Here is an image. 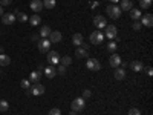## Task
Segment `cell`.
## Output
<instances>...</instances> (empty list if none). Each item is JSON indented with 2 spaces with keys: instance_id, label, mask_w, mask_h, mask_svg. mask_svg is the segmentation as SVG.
Returning <instances> with one entry per match:
<instances>
[{
  "instance_id": "30",
  "label": "cell",
  "mask_w": 153,
  "mask_h": 115,
  "mask_svg": "<svg viewBox=\"0 0 153 115\" xmlns=\"http://www.w3.org/2000/svg\"><path fill=\"white\" fill-rule=\"evenodd\" d=\"M117 48H118V45H117V42H110V43H107V51L109 52H115L117 51Z\"/></svg>"
},
{
  "instance_id": "20",
  "label": "cell",
  "mask_w": 153,
  "mask_h": 115,
  "mask_svg": "<svg viewBox=\"0 0 153 115\" xmlns=\"http://www.w3.org/2000/svg\"><path fill=\"white\" fill-rule=\"evenodd\" d=\"M133 8L132 0H121V11H130Z\"/></svg>"
},
{
  "instance_id": "37",
  "label": "cell",
  "mask_w": 153,
  "mask_h": 115,
  "mask_svg": "<svg viewBox=\"0 0 153 115\" xmlns=\"http://www.w3.org/2000/svg\"><path fill=\"white\" fill-rule=\"evenodd\" d=\"M9 3H12V0H0V6H8Z\"/></svg>"
},
{
  "instance_id": "36",
  "label": "cell",
  "mask_w": 153,
  "mask_h": 115,
  "mask_svg": "<svg viewBox=\"0 0 153 115\" xmlns=\"http://www.w3.org/2000/svg\"><path fill=\"white\" fill-rule=\"evenodd\" d=\"M49 115H61V112H60V109L54 108V109H51V111H49Z\"/></svg>"
},
{
  "instance_id": "9",
  "label": "cell",
  "mask_w": 153,
  "mask_h": 115,
  "mask_svg": "<svg viewBox=\"0 0 153 115\" xmlns=\"http://www.w3.org/2000/svg\"><path fill=\"white\" fill-rule=\"evenodd\" d=\"M109 63H110V66L112 68H115V69H117V68H120V65H121V63H123V58L118 55V54H112L110 55V58H109Z\"/></svg>"
},
{
  "instance_id": "11",
  "label": "cell",
  "mask_w": 153,
  "mask_h": 115,
  "mask_svg": "<svg viewBox=\"0 0 153 115\" xmlns=\"http://www.w3.org/2000/svg\"><path fill=\"white\" fill-rule=\"evenodd\" d=\"M61 38H63V35H61L60 31H54V32L49 34V42L51 43H60Z\"/></svg>"
},
{
  "instance_id": "27",
  "label": "cell",
  "mask_w": 153,
  "mask_h": 115,
  "mask_svg": "<svg viewBox=\"0 0 153 115\" xmlns=\"http://www.w3.org/2000/svg\"><path fill=\"white\" fill-rule=\"evenodd\" d=\"M28 20H29V23L32 25V26H38V25H40V22H42V19H40V16H38V14L32 16V17L28 19Z\"/></svg>"
},
{
  "instance_id": "40",
  "label": "cell",
  "mask_w": 153,
  "mask_h": 115,
  "mask_svg": "<svg viewBox=\"0 0 153 115\" xmlns=\"http://www.w3.org/2000/svg\"><path fill=\"white\" fill-rule=\"evenodd\" d=\"M38 37H40V35L35 34V35H32V37H31V40H32V42H38Z\"/></svg>"
},
{
  "instance_id": "29",
  "label": "cell",
  "mask_w": 153,
  "mask_h": 115,
  "mask_svg": "<svg viewBox=\"0 0 153 115\" xmlns=\"http://www.w3.org/2000/svg\"><path fill=\"white\" fill-rule=\"evenodd\" d=\"M139 6H141L143 9H147L152 6V0H139Z\"/></svg>"
},
{
  "instance_id": "44",
  "label": "cell",
  "mask_w": 153,
  "mask_h": 115,
  "mask_svg": "<svg viewBox=\"0 0 153 115\" xmlns=\"http://www.w3.org/2000/svg\"><path fill=\"white\" fill-rule=\"evenodd\" d=\"M110 2H112V3H117V2H118V0H110Z\"/></svg>"
},
{
  "instance_id": "5",
  "label": "cell",
  "mask_w": 153,
  "mask_h": 115,
  "mask_svg": "<svg viewBox=\"0 0 153 115\" xmlns=\"http://www.w3.org/2000/svg\"><path fill=\"white\" fill-rule=\"evenodd\" d=\"M84 98H75L74 101H72V111L74 112H81L83 109H84Z\"/></svg>"
},
{
  "instance_id": "43",
  "label": "cell",
  "mask_w": 153,
  "mask_h": 115,
  "mask_svg": "<svg viewBox=\"0 0 153 115\" xmlns=\"http://www.w3.org/2000/svg\"><path fill=\"white\" fill-rule=\"evenodd\" d=\"M69 115H76V112H74V111H72V112H71Z\"/></svg>"
},
{
  "instance_id": "19",
  "label": "cell",
  "mask_w": 153,
  "mask_h": 115,
  "mask_svg": "<svg viewBox=\"0 0 153 115\" xmlns=\"http://www.w3.org/2000/svg\"><path fill=\"white\" fill-rule=\"evenodd\" d=\"M129 12H130V19H132V20L138 22L139 19H141V11H139V9H136V8H132Z\"/></svg>"
},
{
  "instance_id": "24",
  "label": "cell",
  "mask_w": 153,
  "mask_h": 115,
  "mask_svg": "<svg viewBox=\"0 0 153 115\" xmlns=\"http://www.w3.org/2000/svg\"><path fill=\"white\" fill-rule=\"evenodd\" d=\"M12 14H14V16H16V17L19 19V22H22V23L28 20V16H26V14H23V12H20L19 9H16L14 12H12Z\"/></svg>"
},
{
  "instance_id": "42",
  "label": "cell",
  "mask_w": 153,
  "mask_h": 115,
  "mask_svg": "<svg viewBox=\"0 0 153 115\" xmlns=\"http://www.w3.org/2000/svg\"><path fill=\"white\" fill-rule=\"evenodd\" d=\"M3 16V6H0V17Z\"/></svg>"
},
{
  "instance_id": "35",
  "label": "cell",
  "mask_w": 153,
  "mask_h": 115,
  "mask_svg": "<svg viewBox=\"0 0 153 115\" xmlns=\"http://www.w3.org/2000/svg\"><path fill=\"white\" fill-rule=\"evenodd\" d=\"M57 72H58L60 75H65V74H66V66L60 65V66H58V69H57Z\"/></svg>"
},
{
  "instance_id": "15",
  "label": "cell",
  "mask_w": 153,
  "mask_h": 115,
  "mask_svg": "<svg viewBox=\"0 0 153 115\" xmlns=\"http://www.w3.org/2000/svg\"><path fill=\"white\" fill-rule=\"evenodd\" d=\"M43 71H45V75L48 77V78H54V77L57 75V69H55L52 65H51V66H46Z\"/></svg>"
},
{
  "instance_id": "10",
  "label": "cell",
  "mask_w": 153,
  "mask_h": 115,
  "mask_svg": "<svg viewBox=\"0 0 153 115\" xmlns=\"http://www.w3.org/2000/svg\"><path fill=\"white\" fill-rule=\"evenodd\" d=\"M94 25H95V28H98V29L106 28V26H107L106 17H104V16H95V17H94Z\"/></svg>"
},
{
  "instance_id": "34",
  "label": "cell",
  "mask_w": 153,
  "mask_h": 115,
  "mask_svg": "<svg viewBox=\"0 0 153 115\" xmlns=\"http://www.w3.org/2000/svg\"><path fill=\"white\" fill-rule=\"evenodd\" d=\"M92 97V92L91 91H89V89H86V91L83 92V97L81 98H84V100H87V98H91Z\"/></svg>"
},
{
  "instance_id": "28",
  "label": "cell",
  "mask_w": 153,
  "mask_h": 115,
  "mask_svg": "<svg viewBox=\"0 0 153 115\" xmlns=\"http://www.w3.org/2000/svg\"><path fill=\"white\" fill-rule=\"evenodd\" d=\"M9 109V105L6 100H0V112H6Z\"/></svg>"
},
{
  "instance_id": "25",
  "label": "cell",
  "mask_w": 153,
  "mask_h": 115,
  "mask_svg": "<svg viewBox=\"0 0 153 115\" xmlns=\"http://www.w3.org/2000/svg\"><path fill=\"white\" fill-rule=\"evenodd\" d=\"M51 32H52V31H51V28L48 26V25H46V26H42V29H40V34H38V35H40L42 38H46V37H49V34Z\"/></svg>"
},
{
  "instance_id": "18",
  "label": "cell",
  "mask_w": 153,
  "mask_h": 115,
  "mask_svg": "<svg viewBox=\"0 0 153 115\" xmlns=\"http://www.w3.org/2000/svg\"><path fill=\"white\" fill-rule=\"evenodd\" d=\"M72 43L75 45V46H81L84 42H83V34H74V37H72Z\"/></svg>"
},
{
  "instance_id": "3",
  "label": "cell",
  "mask_w": 153,
  "mask_h": 115,
  "mask_svg": "<svg viewBox=\"0 0 153 115\" xmlns=\"http://www.w3.org/2000/svg\"><path fill=\"white\" fill-rule=\"evenodd\" d=\"M104 35H107V38H110V40H117L118 38V29L115 25H109V26H106V32Z\"/></svg>"
},
{
  "instance_id": "14",
  "label": "cell",
  "mask_w": 153,
  "mask_h": 115,
  "mask_svg": "<svg viewBox=\"0 0 153 115\" xmlns=\"http://www.w3.org/2000/svg\"><path fill=\"white\" fill-rule=\"evenodd\" d=\"M29 6H31V9L35 11V12L43 11V2H42V0H32V2L29 3Z\"/></svg>"
},
{
  "instance_id": "7",
  "label": "cell",
  "mask_w": 153,
  "mask_h": 115,
  "mask_svg": "<svg viewBox=\"0 0 153 115\" xmlns=\"http://www.w3.org/2000/svg\"><path fill=\"white\" fill-rule=\"evenodd\" d=\"M49 48H51V42L49 38H42V40H38V51L40 52H49Z\"/></svg>"
},
{
  "instance_id": "31",
  "label": "cell",
  "mask_w": 153,
  "mask_h": 115,
  "mask_svg": "<svg viewBox=\"0 0 153 115\" xmlns=\"http://www.w3.org/2000/svg\"><path fill=\"white\" fill-rule=\"evenodd\" d=\"M60 63H61L63 66H69L71 63H72V58L71 57H61L60 58Z\"/></svg>"
},
{
  "instance_id": "21",
  "label": "cell",
  "mask_w": 153,
  "mask_h": 115,
  "mask_svg": "<svg viewBox=\"0 0 153 115\" xmlns=\"http://www.w3.org/2000/svg\"><path fill=\"white\" fill-rule=\"evenodd\" d=\"M75 55L78 57V58H87V49H84V48H78L75 51Z\"/></svg>"
},
{
  "instance_id": "39",
  "label": "cell",
  "mask_w": 153,
  "mask_h": 115,
  "mask_svg": "<svg viewBox=\"0 0 153 115\" xmlns=\"http://www.w3.org/2000/svg\"><path fill=\"white\" fill-rule=\"evenodd\" d=\"M143 71H146V72H147V75H153V69H152L150 66H147V68H144Z\"/></svg>"
},
{
  "instance_id": "8",
  "label": "cell",
  "mask_w": 153,
  "mask_h": 115,
  "mask_svg": "<svg viewBox=\"0 0 153 115\" xmlns=\"http://www.w3.org/2000/svg\"><path fill=\"white\" fill-rule=\"evenodd\" d=\"M60 54L57 52V51H49L48 52V60H49V63L51 65H58L60 63Z\"/></svg>"
},
{
  "instance_id": "22",
  "label": "cell",
  "mask_w": 153,
  "mask_h": 115,
  "mask_svg": "<svg viewBox=\"0 0 153 115\" xmlns=\"http://www.w3.org/2000/svg\"><path fill=\"white\" fill-rule=\"evenodd\" d=\"M115 78L117 80H124L126 78V71L123 68H117V71H115Z\"/></svg>"
},
{
  "instance_id": "4",
  "label": "cell",
  "mask_w": 153,
  "mask_h": 115,
  "mask_svg": "<svg viewBox=\"0 0 153 115\" xmlns=\"http://www.w3.org/2000/svg\"><path fill=\"white\" fill-rule=\"evenodd\" d=\"M103 40H104V34L101 31H94L91 34V43L92 45H101Z\"/></svg>"
},
{
  "instance_id": "6",
  "label": "cell",
  "mask_w": 153,
  "mask_h": 115,
  "mask_svg": "<svg viewBox=\"0 0 153 115\" xmlns=\"http://www.w3.org/2000/svg\"><path fill=\"white\" fill-rule=\"evenodd\" d=\"M86 68L89 71H100L101 69V65L97 58H87V63H86Z\"/></svg>"
},
{
  "instance_id": "2",
  "label": "cell",
  "mask_w": 153,
  "mask_h": 115,
  "mask_svg": "<svg viewBox=\"0 0 153 115\" xmlns=\"http://www.w3.org/2000/svg\"><path fill=\"white\" fill-rule=\"evenodd\" d=\"M121 8L118 6V5H107V16L110 17V19H113V20H117V19H120V16H121Z\"/></svg>"
},
{
  "instance_id": "16",
  "label": "cell",
  "mask_w": 153,
  "mask_h": 115,
  "mask_svg": "<svg viewBox=\"0 0 153 115\" xmlns=\"http://www.w3.org/2000/svg\"><path fill=\"white\" fill-rule=\"evenodd\" d=\"M40 78H42V72L40 71H32L29 74V81L31 83H38V81H40Z\"/></svg>"
},
{
  "instance_id": "12",
  "label": "cell",
  "mask_w": 153,
  "mask_h": 115,
  "mask_svg": "<svg viewBox=\"0 0 153 115\" xmlns=\"http://www.w3.org/2000/svg\"><path fill=\"white\" fill-rule=\"evenodd\" d=\"M139 20H141V22H139V23H141V26H149L150 28L153 25V16L152 14H146L144 17H141Z\"/></svg>"
},
{
  "instance_id": "13",
  "label": "cell",
  "mask_w": 153,
  "mask_h": 115,
  "mask_svg": "<svg viewBox=\"0 0 153 115\" xmlns=\"http://www.w3.org/2000/svg\"><path fill=\"white\" fill-rule=\"evenodd\" d=\"M2 22L5 23V25H12L16 22V16L12 14V12H8V14H5L3 12V16H2Z\"/></svg>"
},
{
  "instance_id": "33",
  "label": "cell",
  "mask_w": 153,
  "mask_h": 115,
  "mask_svg": "<svg viewBox=\"0 0 153 115\" xmlns=\"http://www.w3.org/2000/svg\"><path fill=\"white\" fill-rule=\"evenodd\" d=\"M127 115H141V111L136 109V108H132V109L129 111V114H127Z\"/></svg>"
},
{
  "instance_id": "23",
  "label": "cell",
  "mask_w": 153,
  "mask_h": 115,
  "mask_svg": "<svg viewBox=\"0 0 153 115\" xmlns=\"http://www.w3.org/2000/svg\"><path fill=\"white\" fill-rule=\"evenodd\" d=\"M11 58L6 54H0V66H9Z\"/></svg>"
},
{
  "instance_id": "26",
  "label": "cell",
  "mask_w": 153,
  "mask_h": 115,
  "mask_svg": "<svg viewBox=\"0 0 153 115\" xmlns=\"http://www.w3.org/2000/svg\"><path fill=\"white\" fill-rule=\"evenodd\" d=\"M55 5H57L55 0H43V8H46V9H54Z\"/></svg>"
},
{
  "instance_id": "38",
  "label": "cell",
  "mask_w": 153,
  "mask_h": 115,
  "mask_svg": "<svg viewBox=\"0 0 153 115\" xmlns=\"http://www.w3.org/2000/svg\"><path fill=\"white\" fill-rule=\"evenodd\" d=\"M133 29H135V31H139V29H141V23L135 22V23H133Z\"/></svg>"
},
{
  "instance_id": "32",
  "label": "cell",
  "mask_w": 153,
  "mask_h": 115,
  "mask_svg": "<svg viewBox=\"0 0 153 115\" xmlns=\"http://www.w3.org/2000/svg\"><path fill=\"white\" fill-rule=\"evenodd\" d=\"M20 84H22L23 89H29V87H31V81H29V80H22Z\"/></svg>"
},
{
  "instance_id": "41",
  "label": "cell",
  "mask_w": 153,
  "mask_h": 115,
  "mask_svg": "<svg viewBox=\"0 0 153 115\" xmlns=\"http://www.w3.org/2000/svg\"><path fill=\"white\" fill-rule=\"evenodd\" d=\"M98 5H100V3H98V2H92V8H97V6H98Z\"/></svg>"
},
{
  "instance_id": "17",
  "label": "cell",
  "mask_w": 153,
  "mask_h": 115,
  "mask_svg": "<svg viewBox=\"0 0 153 115\" xmlns=\"http://www.w3.org/2000/svg\"><path fill=\"white\" fill-rule=\"evenodd\" d=\"M130 68H132V71H135V72H141V71L144 69V65H143L139 60H135V61L130 63Z\"/></svg>"
},
{
  "instance_id": "1",
  "label": "cell",
  "mask_w": 153,
  "mask_h": 115,
  "mask_svg": "<svg viewBox=\"0 0 153 115\" xmlns=\"http://www.w3.org/2000/svg\"><path fill=\"white\" fill-rule=\"evenodd\" d=\"M28 91H29V94H31V95H34V97H40V95H43V94H45L46 89H45V86H43L42 83H32V84H31V87L28 89Z\"/></svg>"
}]
</instances>
